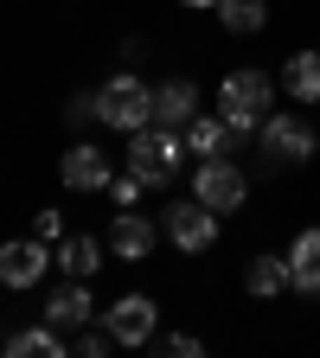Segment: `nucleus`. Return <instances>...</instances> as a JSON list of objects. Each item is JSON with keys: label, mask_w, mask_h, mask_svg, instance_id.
Listing matches in <instances>:
<instances>
[{"label": "nucleus", "mask_w": 320, "mask_h": 358, "mask_svg": "<svg viewBox=\"0 0 320 358\" xmlns=\"http://www.w3.org/2000/svg\"><path fill=\"white\" fill-rule=\"evenodd\" d=\"M269 103H276V77H269V71H224V83H218V115L237 128V141L263 128Z\"/></svg>", "instance_id": "1"}, {"label": "nucleus", "mask_w": 320, "mask_h": 358, "mask_svg": "<svg viewBox=\"0 0 320 358\" xmlns=\"http://www.w3.org/2000/svg\"><path fill=\"white\" fill-rule=\"evenodd\" d=\"M179 160H186V134H179V128L148 122V128H134V134H128V173H141L154 192H160V186H173Z\"/></svg>", "instance_id": "2"}, {"label": "nucleus", "mask_w": 320, "mask_h": 358, "mask_svg": "<svg viewBox=\"0 0 320 358\" xmlns=\"http://www.w3.org/2000/svg\"><path fill=\"white\" fill-rule=\"evenodd\" d=\"M97 115H103L109 128L134 134V128H148V122H154V90L134 77V71H116V77L97 90Z\"/></svg>", "instance_id": "3"}, {"label": "nucleus", "mask_w": 320, "mask_h": 358, "mask_svg": "<svg viewBox=\"0 0 320 358\" xmlns=\"http://www.w3.org/2000/svg\"><path fill=\"white\" fill-rule=\"evenodd\" d=\"M256 141H263V160H269V166H307L314 148H320V134H314L301 115H276V109H269L263 128H256Z\"/></svg>", "instance_id": "4"}, {"label": "nucleus", "mask_w": 320, "mask_h": 358, "mask_svg": "<svg viewBox=\"0 0 320 358\" xmlns=\"http://www.w3.org/2000/svg\"><path fill=\"white\" fill-rule=\"evenodd\" d=\"M193 199H205L218 217H224V211H244L250 179H244V166H237L231 154H211V160H199V173H193Z\"/></svg>", "instance_id": "5"}, {"label": "nucleus", "mask_w": 320, "mask_h": 358, "mask_svg": "<svg viewBox=\"0 0 320 358\" xmlns=\"http://www.w3.org/2000/svg\"><path fill=\"white\" fill-rule=\"evenodd\" d=\"M160 237L179 250V256H205L211 243H218V211L205 205V199H186V205H167V217H160Z\"/></svg>", "instance_id": "6"}, {"label": "nucleus", "mask_w": 320, "mask_h": 358, "mask_svg": "<svg viewBox=\"0 0 320 358\" xmlns=\"http://www.w3.org/2000/svg\"><path fill=\"white\" fill-rule=\"evenodd\" d=\"M154 320H160V307H154L148 294H122V301L103 313V327H109L116 345H148V339H154Z\"/></svg>", "instance_id": "7"}, {"label": "nucleus", "mask_w": 320, "mask_h": 358, "mask_svg": "<svg viewBox=\"0 0 320 358\" xmlns=\"http://www.w3.org/2000/svg\"><path fill=\"white\" fill-rule=\"evenodd\" d=\"M45 268H58V256L45 250V237H32V243L26 237L20 243H0V282H7V288H32Z\"/></svg>", "instance_id": "8"}, {"label": "nucleus", "mask_w": 320, "mask_h": 358, "mask_svg": "<svg viewBox=\"0 0 320 358\" xmlns=\"http://www.w3.org/2000/svg\"><path fill=\"white\" fill-rule=\"evenodd\" d=\"M58 179H64L71 192H103L109 179H116V160H109L103 148H90V141H77V148H71V154L58 160Z\"/></svg>", "instance_id": "9"}, {"label": "nucleus", "mask_w": 320, "mask_h": 358, "mask_svg": "<svg viewBox=\"0 0 320 358\" xmlns=\"http://www.w3.org/2000/svg\"><path fill=\"white\" fill-rule=\"evenodd\" d=\"M154 243H160V224H148L134 205H122V211H116V224H109V250H116L122 262H148V256H154Z\"/></svg>", "instance_id": "10"}, {"label": "nucleus", "mask_w": 320, "mask_h": 358, "mask_svg": "<svg viewBox=\"0 0 320 358\" xmlns=\"http://www.w3.org/2000/svg\"><path fill=\"white\" fill-rule=\"evenodd\" d=\"M90 320H97V301H90V282H64L52 301H45V327H58L64 339H77Z\"/></svg>", "instance_id": "11"}, {"label": "nucleus", "mask_w": 320, "mask_h": 358, "mask_svg": "<svg viewBox=\"0 0 320 358\" xmlns=\"http://www.w3.org/2000/svg\"><path fill=\"white\" fill-rule=\"evenodd\" d=\"M193 115H199V83H193V77L154 83V122H160V128H186Z\"/></svg>", "instance_id": "12"}, {"label": "nucleus", "mask_w": 320, "mask_h": 358, "mask_svg": "<svg viewBox=\"0 0 320 358\" xmlns=\"http://www.w3.org/2000/svg\"><path fill=\"white\" fill-rule=\"evenodd\" d=\"M288 288L320 294V224H307V231L288 243Z\"/></svg>", "instance_id": "13"}, {"label": "nucleus", "mask_w": 320, "mask_h": 358, "mask_svg": "<svg viewBox=\"0 0 320 358\" xmlns=\"http://www.w3.org/2000/svg\"><path fill=\"white\" fill-rule=\"evenodd\" d=\"M179 134H186V154H199V160H211V154H231V148H237V128L224 122V115H193Z\"/></svg>", "instance_id": "14"}, {"label": "nucleus", "mask_w": 320, "mask_h": 358, "mask_svg": "<svg viewBox=\"0 0 320 358\" xmlns=\"http://www.w3.org/2000/svg\"><path fill=\"white\" fill-rule=\"evenodd\" d=\"M52 256H58V268H64L71 282H90V275L103 268V243H97V237H83V231H77V237H58Z\"/></svg>", "instance_id": "15"}, {"label": "nucleus", "mask_w": 320, "mask_h": 358, "mask_svg": "<svg viewBox=\"0 0 320 358\" xmlns=\"http://www.w3.org/2000/svg\"><path fill=\"white\" fill-rule=\"evenodd\" d=\"M282 90H288V96L295 103H320V52H295L288 64H282Z\"/></svg>", "instance_id": "16"}, {"label": "nucleus", "mask_w": 320, "mask_h": 358, "mask_svg": "<svg viewBox=\"0 0 320 358\" xmlns=\"http://www.w3.org/2000/svg\"><path fill=\"white\" fill-rule=\"evenodd\" d=\"M7 352H13V358H64L71 339H64L58 327H20V333L7 339Z\"/></svg>", "instance_id": "17"}, {"label": "nucleus", "mask_w": 320, "mask_h": 358, "mask_svg": "<svg viewBox=\"0 0 320 358\" xmlns=\"http://www.w3.org/2000/svg\"><path fill=\"white\" fill-rule=\"evenodd\" d=\"M244 288H250L256 301L282 294V288H288V256H250V268H244Z\"/></svg>", "instance_id": "18"}, {"label": "nucleus", "mask_w": 320, "mask_h": 358, "mask_svg": "<svg viewBox=\"0 0 320 358\" xmlns=\"http://www.w3.org/2000/svg\"><path fill=\"white\" fill-rule=\"evenodd\" d=\"M218 20H224V32H263L269 26V0H218Z\"/></svg>", "instance_id": "19"}, {"label": "nucleus", "mask_w": 320, "mask_h": 358, "mask_svg": "<svg viewBox=\"0 0 320 358\" xmlns=\"http://www.w3.org/2000/svg\"><path fill=\"white\" fill-rule=\"evenodd\" d=\"M109 345H116V339H109V327H83V333L71 339V352H83V358H103Z\"/></svg>", "instance_id": "20"}, {"label": "nucleus", "mask_w": 320, "mask_h": 358, "mask_svg": "<svg viewBox=\"0 0 320 358\" xmlns=\"http://www.w3.org/2000/svg\"><path fill=\"white\" fill-rule=\"evenodd\" d=\"M109 192H116V205H134V199L148 192V179H141V173H116V179H109Z\"/></svg>", "instance_id": "21"}, {"label": "nucleus", "mask_w": 320, "mask_h": 358, "mask_svg": "<svg viewBox=\"0 0 320 358\" xmlns=\"http://www.w3.org/2000/svg\"><path fill=\"white\" fill-rule=\"evenodd\" d=\"M64 122H71V128H83V122H103V115H97V96H71Z\"/></svg>", "instance_id": "22"}, {"label": "nucleus", "mask_w": 320, "mask_h": 358, "mask_svg": "<svg viewBox=\"0 0 320 358\" xmlns=\"http://www.w3.org/2000/svg\"><path fill=\"white\" fill-rule=\"evenodd\" d=\"M167 352H173V358H199V352H205V339H193V333H173V339H167Z\"/></svg>", "instance_id": "23"}, {"label": "nucleus", "mask_w": 320, "mask_h": 358, "mask_svg": "<svg viewBox=\"0 0 320 358\" xmlns=\"http://www.w3.org/2000/svg\"><path fill=\"white\" fill-rule=\"evenodd\" d=\"M58 231H64V224H58V211H39V217H32V237H45V243H58Z\"/></svg>", "instance_id": "24"}, {"label": "nucleus", "mask_w": 320, "mask_h": 358, "mask_svg": "<svg viewBox=\"0 0 320 358\" xmlns=\"http://www.w3.org/2000/svg\"><path fill=\"white\" fill-rule=\"evenodd\" d=\"M179 7H211V13H218V0H179Z\"/></svg>", "instance_id": "25"}]
</instances>
